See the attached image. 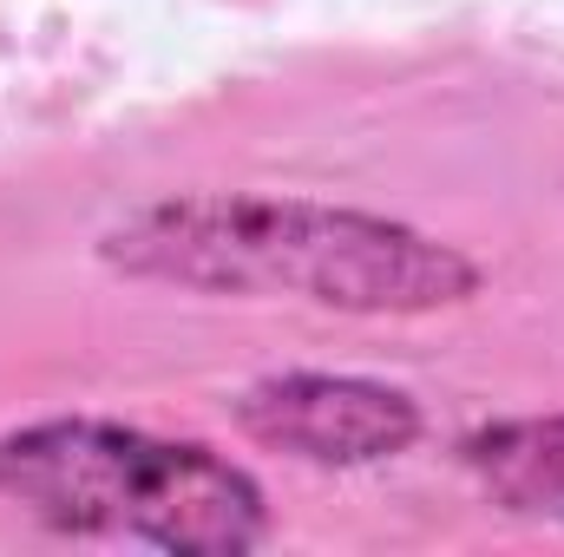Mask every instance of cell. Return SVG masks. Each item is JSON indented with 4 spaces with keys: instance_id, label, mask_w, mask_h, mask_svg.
<instances>
[{
    "instance_id": "6da1fadb",
    "label": "cell",
    "mask_w": 564,
    "mask_h": 557,
    "mask_svg": "<svg viewBox=\"0 0 564 557\" xmlns=\"http://www.w3.org/2000/svg\"><path fill=\"white\" fill-rule=\"evenodd\" d=\"M99 263L184 295L308 302L388 321L459 308L486 288V270L421 223L250 190L158 197L99 237Z\"/></svg>"
},
{
    "instance_id": "7a4b0ae2",
    "label": "cell",
    "mask_w": 564,
    "mask_h": 557,
    "mask_svg": "<svg viewBox=\"0 0 564 557\" xmlns=\"http://www.w3.org/2000/svg\"><path fill=\"white\" fill-rule=\"evenodd\" d=\"M0 499L59 538L237 557L270 538V492L204 439L53 414L0 433Z\"/></svg>"
},
{
    "instance_id": "3957f363",
    "label": "cell",
    "mask_w": 564,
    "mask_h": 557,
    "mask_svg": "<svg viewBox=\"0 0 564 557\" xmlns=\"http://www.w3.org/2000/svg\"><path fill=\"white\" fill-rule=\"evenodd\" d=\"M237 426H243V439L270 446L282 459L348 472V466L401 459L426 433V414L394 381L289 368V374H263L237 394Z\"/></svg>"
},
{
    "instance_id": "277c9868",
    "label": "cell",
    "mask_w": 564,
    "mask_h": 557,
    "mask_svg": "<svg viewBox=\"0 0 564 557\" xmlns=\"http://www.w3.org/2000/svg\"><path fill=\"white\" fill-rule=\"evenodd\" d=\"M459 466L486 485L492 505L564 525V414L486 419L459 439Z\"/></svg>"
}]
</instances>
